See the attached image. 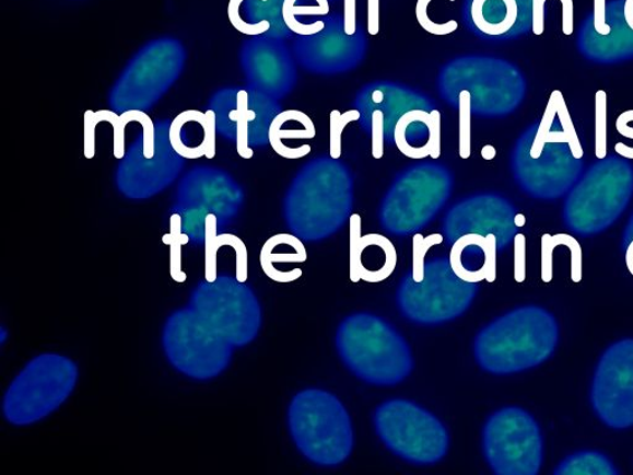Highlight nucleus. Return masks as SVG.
Wrapping results in <instances>:
<instances>
[{
  "label": "nucleus",
  "instance_id": "473e14b6",
  "mask_svg": "<svg viewBox=\"0 0 633 475\" xmlns=\"http://www.w3.org/2000/svg\"><path fill=\"white\" fill-rule=\"evenodd\" d=\"M92 119L96 125L102 121L110 123L113 127V154L116 159L121 160L127 154L126 149V128L131 121H136V111L117 113L112 109H102L93 112L89 109Z\"/></svg>",
  "mask_w": 633,
  "mask_h": 475
},
{
  "label": "nucleus",
  "instance_id": "9d476101",
  "mask_svg": "<svg viewBox=\"0 0 633 475\" xmlns=\"http://www.w3.org/2000/svg\"><path fill=\"white\" fill-rule=\"evenodd\" d=\"M79 380V368L68 357L45 354L35 357L7 389L5 420L30 426L46 419L68 401Z\"/></svg>",
  "mask_w": 633,
  "mask_h": 475
},
{
  "label": "nucleus",
  "instance_id": "c756f323",
  "mask_svg": "<svg viewBox=\"0 0 633 475\" xmlns=\"http://www.w3.org/2000/svg\"><path fill=\"white\" fill-rule=\"evenodd\" d=\"M328 14V0H285L282 5L283 22L296 35H314L323 32L326 26L325 21H317L312 24L301 23L298 16H326Z\"/></svg>",
  "mask_w": 633,
  "mask_h": 475
},
{
  "label": "nucleus",
  "instance_id": "5701e85b",
  "mask_svg": "<svg viewBox=\"0 0 633 475\" xmlns=\"http://www.w3.org/2000/svg\"><path fill=\"white\" fill-rule=\"evenodd\" d=\"M355 109L361 112V126L374 111H380L385 119V142L392 144L396 123L413 109L431 112L436 104L426 94L412 90L408 85L390 81L367 83L357 92Z\"/></svg>",
  "mask_w": 633,
  "mask_h": 475
},
{
  "label": "nucleus",
  "instance_id": "a878e982",
  "mask_svg": "<svg viewBox=\"0 0 633 475\" xmlns=\"http://www.w3.org/2000/svg\"><path fill=\"white\" fill-rule=\"evenodd\" d=\"M394 142L410 159L441 157V113L413 109L396 123Z\"/></svg>",
  "mask_w": 633,
  "mask_h": 475
},
{
  "label": "nucleus",
  "instance_id": "6e6552de",
  "mask_svg": "<svg viewBox=\"0 0 633 475\" xmlns=\"http://www.w3.org/2000/svg\"><path fill=\"white\" fill-rule=\"evenodd\" d=\"M455 186L452 171L438 163H420L396 176L384 196L379 220L384 231L406 236L432 222Z\"/></svg>",
  "mask_w": 633,
  "mask_h": 475
},
{
  "label": "nucleus",
  "instance_id": "72a5a7b5",
  "mask_svg": "<svg viewBox=\"0 0 633 475\" xmlns=\"http://www.w3.org/2000/svg\"><path fill=\"white\" fill-rule=\"evenodd\" d=\"M595 155H608V96L602 90L595 94Z\"/></svg>",
  "mask_w": 633,
  "mask_h": 475
},
{
  "label": "nucleus",
  "instance_id": "aec40b11",
  "mask_svg": "<svg viewBox=\"0 0 633 475\" xmlns=\"http://www.w3.org/2000/svg\"><path fill=\"white\" fill-rule=\"evenodd\" d=\"M515 207L497 194H478L461 199L444 216L442 231L444 241L453 245L460 236L479 234L495 235L497 250L504 251L518 230Z\"/></svg>",
  "mask_w": 633,
  "mask_h": 475
},
{
  "label": "nucleus",
  "instance_id": "c9c22d12",
  "mask_svg": "<svg viewBox=\"0 0 633 475\" xmlns=\"http://www.w3.org/2000/svg\"><path fill=\"white\" fill-rule=\"evenodd\" d=\"M362 114L357 109H351L345 113L333 111L330 113V141L329 155L333 159L342 157V135L349 123L361 120Z\"/></svg>",
  "mask_w": 633,
  "mask_h": 475
},
{
  "label": "nucleus",
  "instance_id": "f8f14e48",
  "mask_svg": "<svg viewBox=\"0 0 633 475\" xmlns=\"http://www.w3.org/2000/svg\"><path fill=\"white\" fill-rule=\"evenodd\" d=\"M163 347L168 363L195 380H211L231 366L234 346L190 306L166 320Z\"/></svg>",
  "mask_w": 633,
  "mask_h": 475
},
{
  "label": "nucleus",
  "instance_id": "e433bc0d",
  "mask_svg": "<svg viewBox=\"0 0 633 475\" xmlns=\"http://www.w3.org/2000/svg\"><path fill=\"white\" fill-rule=\"evenodd\" d=\"M433 0H419L418 5H415V16H418L419 24L430 34L433 35H448L455 33L459 26L456 21H449L447 23H434L429 16V5ZM449 2H456V0H449Z\"/></svg>",
  "mask_w": 633,
  "mask_h": 475
},
{
  "label": "nucleus",
  "instance_id": "4468645a",
  "mask_svg": "<svg viewBox=\"0 0 633 475\" xmlns=\"http://www.w3.org/2000/svg\"><path fill=\"white\" fill-rule=\"evenodd\" d=\"M603 166L605 163L593 166L566 198L564 222L576 234L587 236L608 230L630 202L633 193L630 166Z\"/></svg>",
  "mask_w": 633,
  "mask_h": 475
},
{
  "label": "nucleus",
  "instance_id": "4c0bfd02",
  "mask_svg": "<svg viewBox=\"0 0 633 475\" xmlns=\"http://www.w3.org/2000/svg\"><path fill=\"white\" fill-rule=\"evenodd\" d=\"M361 127L372 136L373 158L383 159L385 146V119L383 112L374 111Z\"/></svg>",
  "mask_w": 633,
  "mask_h": 475
},
{
  "label": "nucleus",
  "instance_id": "49530a36",
  "mask_svg": "<svg viewBox=\"0 0 633 475\" xmlns=\"http://www.w3.org/2000/svg\"><path fill=\"white\" fill-rule=\"evenodd\" d=\"M633 240V213L630 218L625 233H623L622 248L625 250L628 244Z\"/></svg>",
  "mask_w": 633,
  "mask_h": 475
},
{
  "label": "nucleus",
  "instance_id": "dca6fc26",
  "mask_svg": "<svg viewBox=\"0 0 633 475\" xmlns=\"http://www.w3.org/2000/svg\"><path fill=\"white\" fill-rule=\"evenodd\" d=\"M210 108L215 113L216 132L234 142L243 159L254 157L253 148L270 144L271 123L282 112L279 101L250 88L216 91Z\"/></svg>",
  "mask_w": 633,
  "mask_h": 475
},
{
  "label": "nucleus",
  "instance_id": "0eeeda50",
  "mask_svg": "<svg viewBox=\"0 0 633 475\" xmlns=\"http://www.w3.org/2000/svg\"><path fill=\"white\" fill-rule=\"evenodd\" d=\"M288 422L297 450L320 467H336L353 451L351 416L333 394L319 389L298 393L290 404Z\"/></svg>",
  "mask_w": 633,
  "mask_h": 475
},
{
  "label": "nucleus",
  "instance_id": "c85d7f7f",
  "mask_svg": "<svg viewBox=\"0 0 633 475\" xmlns=\"http://www.w3.org/2000/svg\"><path fill=\"white\" fill-rule=\"evenodd\" d=\"M300 114L301 111L296 109L282 111L272 120L269 141L276 153H278L285 140L314 139L316 137V127L307 114L294 126Z\"/></svg>",
  "mask_w": 633,
  "mask_h": 475
},
{
  "label": "nucleus",
  "instance_id": "f257e3e1",
  "mask_svg": "<svg viewBox=\"0 0 633 475\" xmlns=\"http://www.w3.org/2000/svg\"><path fill=\"white\" fill-rule=\"evenodd\" d=\"M354 177L343 161L318 157L301 167L283 198V217L302 242L336 234L351 216Z\"/></svg>",
  "mask_w": 633,
  "mask_h": 475
},
{
  "label": "nucleus",
  "instance_id": "7c9ffc66",
  "mask_svg": "<svg viewBox=\"0 0 633 475\" xmlns=\"http://www.w3.org/2000/svg\"><path fill=\"white\" fill-rule=\"evenodd\" d=\"M555 475H619L620 472L607 455L597 451L571 454L553 472Z\"/></svg>",
  "mask_w": 633,
  "mask_h": 475
},
{
  "label": "nucleus",
  "instance_id": "1a4fd4ad",
  "mask_svg": "<svg viewBox=\"0 0 633 475\" xmlns=\"http://www.w3.org/2000/svg\"><path fill=\"white\" fill-rule=\"evenodd\" d=\"M186 60L184 44L172 36L159 37L140 47L112 85L110 109L117 113L150 111L181 78Z\"/></svg>",
  "mask_w": 633,
  "mask_h": 475
},
{
  "label": "nucleus",
  "instance_id": "423d86ee",
  "mask_svg": "<svg viewBox=\"0 0 633 475\" xmlns=\"http://www.w3.org/2000/svg\"><path fill=\"white\" fill-rule=\"evenodd\" d=\"M438 92L456 107L458 94L468 91L474 116L495 118L513 113L526 93L524 76L515 65L489 56H461L443 66Z\"/></svg>",
  "mask_w": 633,
  "mask_h": 475
},
{
  "label": "nucleus",
  "instance_id": "f3484780",
  "mask_svg": "<svg viewBox=\"0 0 633 475\" xmlns=\"http://www.w3.org/2000/svg\"><path fill=\"white\" fill-rule=\"evenodd\" d=\"M168 120L156 123V153L146 158L143 136H139L119 161L116 171L118 192L131 201H145L162 194L181 175L186 159L178 155L168 139Z\"/></svg>",
  "mask_w": 633,
  "mask_h": 475
},
{
  "label": "nucleus",
  "instance_id": "bb28decb",
  "mask_svg": "<svg viewBox=\"0 0 633 475\" xmlns=\"http://www.w3.org/2000/svg\"><path fill=\"white\" fill-rule=\"evenodd\" d=\"M497 252L495 235L467 234L453 243L449 260L453 270L465 281H494Z\"/></svg>",
  "mask_w": 633,
  "mask_h": 475
},
{
  "label": "nucleus",
  "instance_id": "79ce46f5",
  "mask_svg": "<svg viewBox=\"0 0 633 475\" xmlns=\"http://www.w3.org/2000/svg\"><path fill=\"white\" fill-rule=\"evenodd\" d=\"M547 0H532V32L542 35L544 32V4Z\"/></svg>",
  "mask_w": 633,
  "mask_h": 475
},
{
  "label": "nucleus",
  "instance_id": "f03ea898",
  "mask_svg": "<svg viewBox=\"0 0 633 475\" xmlns=\"http://www.w3.org/2000/svg\"><path fill=\"white\" fill-rule=\"evenodd\" d=\"M443 241L441 234L414 235L412 270L396 291V305L415 325L436 326L456 320L470 308L479 290L477 283L458 277L447 256L424 260L431 246Z\"/></svg>",
  "mask_w": 633,
  "mask_h": 475
},
{
  "label": "nucleus",
  "instance_id": "412c9836",
  "mask_svg": "<svg viewBox=\"0 0 633 475\" xmlns=\"http://www.w3.org/2000/svg\"><path fill=\"white\" fill-rule=\"evenodd\" d=\"M241 66L248 88L280 101L294 91L297 70L283 39L250 36L241 47Z\"/></svg>",
  "mask_w": 633,
  "mask_h": 475
},
{
  "label": "nucleus",
  "instance_id": "b1692460",
  "mask_svg": "<svg viewBox=\"0 0 633 475\" xmlns=\"http://www.w3.org/2000/svg\"><path fill=\"white\" fill-rule=\"evenodd\" d=\"M546 144H568L575 159L584 157L578 135H576L561 91H554L551 94L540 125L528 129L519 138L516 147L524 150L528 157L538 159Z\"/></svg>",
  "mask_w": 633,
  "mask_h": 475
},
{
  "label": "nucleus",
  "instance_id": "4be33fe9",
  "mask_svg": "<svg viewBox=\"0 0 633 475\" xmlns=\"http://www.w3.org/2000/svg\"><path fill=\"white\" fill-rule=\"evenodd\" d=\"M462 18L485 40H507L532 27V0H466Z\"/></svg>",
  "mask_w": 633,
  "mask_h": 475
},
{
  "label": "nucleus",
  "instance_id": "37998d69",
  "mask_svg": "<svg viewBox=\"0 0 633 475\" xmlns=\"http://www.w3.org/2000/svg\"><path fill=\"white\" fill-rule=\"evenodd\" d=\"M344 31L348 35H354L356 25V0H344Z\"/></svg>",
  "mask_w": 633,
  "mask_h": 475
},
{
  "label": "nucleus",
  "instance_id": "ea45409f",
  "mask_svg": "<svg viewBox=\"0 0 633 475\" xmlns=\"http://www.w3.org/2000/svg\"><path fill=\"white\" fill-rule=\"evenodd\" d=\"M594 31L601 36L611 33V26L607 22V0H594Z\"/></svg>",
  "mask_w": 633,
  "mask_h": 475
},
{
  "label": "nucleus",
  "instance_id": "6ab92c4d",
  "mask_svg": "<svg viewBox=\"0 0 633 475\" xmlns=\"http://www.w3.org/2000/svg\"><path fill=\"white\" fill-rule=\"evenodd\" d=\"M323 32L314 35H297L292 44L296 61L310 73L338 74L357 68L367 51L364 28L357 26L354 35L344 31V19L326 15Z\"/></svg>",
  "mask_w": 633,
  "mask_h": 475
},
{
  "label": "nucleus",
  "instance_id": "9b49d317",
  "mask_svg": "<svg viewBox=\"0 0 633 475\" xmlns=\"http://www.w3.org/2000/svg\"><path fill=\"white\" fill-rule=\"evenodd\" d=\"M377 437L401 460L429 465L446 457L449 435L436 416L403 398L377 406L374 413Z\"/></svg>",
  "mask_w": 633,
  "mask_h": 475
},
{
  "label": "nucleus",
  "instance_id": "58836bf2",
  "mask_svg": "<svg viewBox=\"0 0 633 475\" xmlns=\"http://www.w3.org/2000/svg\"><path fill=\"white\" fill-rule=\"evenodd\" d=\"M633 120V109L623 112L617 120V129L621 136L629 139H633V128L629 126V123ZM616 151L619 155L625 159H633V148H630L622 142H618Z\"/></svg>",
  "mask_w": 633,
  "mask_h": 475
},
{
  "label": "nucleus",
  "instance_id": "c03bdc74",
  "mask_svg": "<svg viewBox=\"0 0 633 475\" xmlns=\"http://www.w3.org/2000/svg\"><path fill=\"white\" fill-rule=\"evenodd\" d=\"M563 5V33L572 35L574 32V4L573 0H561Z\"/></svg>",
  "mask_w": 633,
  "mask_h": 475
},
{
  "label": "nucleus",
  "instance_id": "a19ab883",
  "mask_svg": "<svg viewBox=\"0 0 633 475\" xmlns=\"http://www.w3.org/2000/svg\"><path fill=\"white\" fill-rule=\"evenodd\" d=\"M380 0H367V32L371 35L379 33Z\"/></svg>",
  "mask_w": 633,
  "mask_h": 475
},
{
  "label": "nucleus",
  "instance_id": "7ed1b4c3",
  "mask_svg": "<svg viewBox=\"0 0 633 475\" xmlns=\"http://www.w3.org/2000/svg\"><path fill=\"white\" fill-rule=\"evenodd\" d=\"M559 339V323L551 312L540 306L517 308L479 332L474 356L488 373H521L550 359Z\"/></svg>",
  "mask_w": 633,
  "mask_h": 475
},
{
  "label": "nucleus",
  "instance_id": "ddd939ff",
  "mask_svg": "<svg viewBox=\"0 0 633 475\" xmlns=\"http://www.w3.org/2000/svg\"><path fill=\"white\" fill-rule=\"evenodd\" d=\"M188 305L235 348L251 344L259 335L262 313L257 294L231 275L198 282Z\"/></svg>",
  "mask_w": 633,
  "mask_h": 475
},
{
  "label": "nucleus",
  "instance_id": "393cba45",
  "mask_svg": "<svg viewBox=\"0 0 633 475\" xmlns=\"http://www.w3.org/2000/svg\"><path fill=\"white\" fill-rule=\"evenodd\" d=\"M216 120L213 109H188L169 123L168 139L185 159H213L216 144Z\"/></svg>",
  "mask_w": 633,
  "mask_h": 475
},
{
  "label": "nucleus",
  "instance_id": "20e7f679",
  "mask_svg": "<svg viewBox=\"0 0 633 475\" xmlns=\"http://www.w3.org/2000/svg\"><path fill=\"white\" fill-rule=\"evenodd\" d=\"M344 366L366 384L394 386L412 373L411 348L389 322L361 312L340 323L336 335Z\"/></svg>",
  "mask_w": 633,
  "mask_h": 475
},
{
  "label": "nucleus",
  "instance_id": "2f4dec72",
  "mask_svg": "<svg viewBox=\"0 0 633 475\" xmlns=\"http://www.w3.org/2000/svg\"><path fill=\"white\" fill-rule=\"evenodd\" d=\"M277 244L278 250L273 248L268 242L263 245L261 252V263L266 271L271 268L273 263H302L306 262L307 253L304 243L294 234H279L271 238Z\"/></svg>",
  "mask_w": 633,
  "mask_h": 475
},
{
  "label": "nucleus",
  "instance_id": "a211bd4d",
  "mask_svg": "<svg viewBox=\"0 0 633 475\" xmlns=\"http://www.w3.org/2000/svg\"><path fill=\"white\" fill-rule=\"evenodd\" d=\"M590 402L613 430L633 426V339L616 341L601 356L593 378Z\"/></svg>",
  "mask_w": 633,
  "mask_h": 475
},
{
  "label": "nucleus",
  "instance_id": "de8ad7c7",
  "mask_svg": "<svg viewBox=\"0 0 633 475\" xmlns=\"http://www.w3.org/2000/svg\"><path fill=\"white\" fill-rule=\"evenodd\" d=\"M625 252L629 270L633 275V240L628 244Z\"/></svg>",
  "mask_w": 633,
  "mask_h": 475
},
{
  "label": "nucleus",
  "instance_id": "f704fd0d",
  "mask_svg": "<svg viewBox=\"0 0 633 475\" xmlns=\"http://www.w3.org/2000/svg\"><path fill=\"white\" fill-rule=\"evenodd\" d=\"M459 109V155L469 159L471 155V96L468 91H461L456 101Z\"/></svg>",
  "mask_w": 633,
  "mask_h": 475
},
{
  "label": "nucleus",
  "instance_id": "39448f33",
  "mask_svg": "<svg viewBox=\"0 0 633 475\" xmlns=\"http://www.w3.org/2000/svg\"><path fill=\"white\" fill-rule=\"evenodd\" d=\"M245 195L225 170L195 166L181 178L175 194L173 217L186 243H210L239 216Z\"/></svg>",
  "mask_w": 633,
  "mask_h": 475
},
{
  "label": "nucleus",
  "instance_id": "2eb2a0df",
  "mask_svg": "<svg viewBox=\"0 0 633 475\" xmlns=\"http://www.w3.org/2000/svg\"><path fill=\"white\" fill-rule=\"evenodd\" d=\"M483 452L497 475H537L543 463L540 426L521 407L500 408L484 426Z\"/></svg>",
  "mask_w": 633,
  "mask_h": 475
},
{
  "label": "nucleus",
  "instance_id": "cd10ccee",
  "mask_svg": "<svg viewBox=\"0 0 633 475\" xmlns=\"http://www.w3.org/2000/svg\"><path fill=\"white\" fill-rule=\"evenodd\" d=\"M285 0H230L228 19L235 31L248 36L285 39L292 32L283 22Z\"/></svg>",
  "mask_w": 633,
  "mask_h": 475
},
{
  "label": "nucleus",
  "instance_id": "a18cd8bd",
  "mask_svg": "<svg viewBox=\"0 0 633 475\" xmlns=\"http://www.w3.org/2000/svg\"><path fill=\"white\" fill-rule=\"evenodd\" d=\"M623 19L628 26L633 32V0H625V4H623Z\"/></svg>",
  "mask_w": 633,
  "mask_h": 475
}]
</instances>
